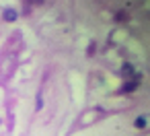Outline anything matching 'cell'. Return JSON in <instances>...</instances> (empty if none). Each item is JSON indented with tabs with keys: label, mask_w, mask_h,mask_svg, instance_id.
I'll return each mask as SVG.
<instances>
[{
	"label": "cell",
	"mask_w": 150,
	"mask_h": 136,
	"mask_svg": "<svg viewBox=\"0 0 150 136\" xmlns=\"http://www.w3.org/2000/svg\"><path fill=\"white\" fill-rule=\"evenodd\" d=\"M17 17H19V15H17V11H13V9H6V11H4V21H8V23H11V21H15Z\"/></svg>",
	"instance_id": "1"
},
{
	"label": "cell",
	"mask_w": 150,
	"mask_h": 136,
	"mask_svg": "<svg viewBox=\"0 0 150 136\" xmlns=\"http://www.w3.org/2000/svg\"><path fill=\"white\" fill-rule=\"evenodd\" d=\"M121 70H123V76H125V78H132V76H134V68H132L127 62L123 64V68H121Z\"/></svg>",
	"instance_id": "2"
},
{
	"label": "cell",
	"mask_w": 150,
	"mask_h": 136,
	"mask_svg": "<svg viewBox=\"0 0 150 136\" xmlns=\"http://www.w3.org/2000/svg\"><path fill=\"white\" fill-rule=\"evenodd\" d=\"M136 128H140V130L146 128V117H138V120H136Z\"/></svg>",
	"instance_id": "3"
},
{
	"label": "cell",
	"mask_w": 150,
	"mask_h": 136,
	"mask_svg": "<svg viewBox=\"0 0 150 136\" xmlns=\"http://www.w3.org/2000/svg\"><path fill=\"white\" fill-rule=\"evenodd\" d=\"M132 89H136V83H127V85H125L121 91H123V93H127V91H132Z\"/></svg>",
	"instance_id": "4"
},
{
	"label": "cell",
	"mask_w": 150,
	"mask_h": 136,
	"mask_svg": "<svg viewBox=\"0 0 150 136\" xmlns=\"http://www.w3.org/2000/svg\"><path fill=\"white\" fill-rule=\"evenodd\" d=\"M31 2H43V0H31Z\"/></svg>",
	"instance_id": "5"
}]
</instances>
